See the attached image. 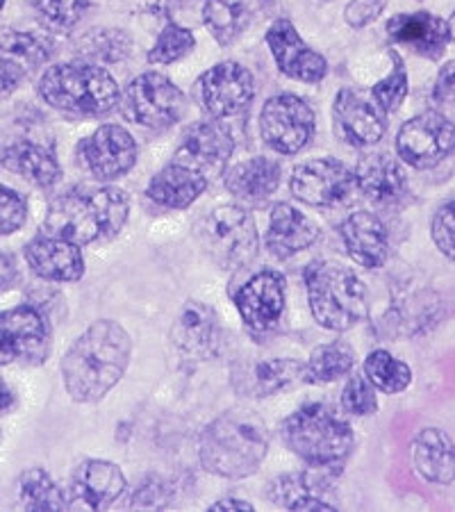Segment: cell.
Listing matches in <instances>:
<instances>
[{
    "label": "cell",
    "mask_w": 455,
    "mask_h": 512,
    "mask_svg": "<svg viewBox=\"0 0 455 512\" xmlns=\"http://www.w3.org/2000/svg\"><path fill=\"white\" fill-rule=\"evenodd\" d=\"M433 239L437 249L455 262V201L437 210L433 219Z\"/></svg>",
    "instance_id": "7bdbcfd3"
},
{
    "label": "cell",
    "mask_w": 455,
    "mask_h": 512,
    "mask_svg": "<svg viewBox=\"0 0 455 512\" xmlns=\"http://www.w3.org/2000/svg\"><path fill=\"white\" fill-rule=\"evenodd\" d=\"M344 246L364 269H380L390 258V233L371 212H353L339 226Z\"/></svg>",
    "instance_id": "603a6c76"
},
{
    "label": "cell",
    "mask_w": 455,
    "mask_h": 512,
    "mask_svg": "<svg viewBox=\"0 0 455 512\" xmlns=\"http://www.w3.org/2000/svg\"><path fill=\"white\" fill-rule=\"evenodd\" d=\"M12 403H14V396H12V392L7 390L3 381H0V412L10 410V408H12Z\"/></svg>",
    "instance_id": "f907efd6"
},
{
    "label": "cell",
    "mask_w": 455,
    "mask_h": 512,
    "mask_svg": "<svg viewBox=\"0 0 455 512\" xmlns=\"http://www.w3.org/2000/svg\"><path fill=\"white\" fill-rule=\"evenodd\" d=\"M198 242L205 253L226 271L246 267L260 251L258 228L251 212L239 205H219L198 221Z\"/></svg>",
    "instance_id": "52a82bcc"
},
{
    "label": "cell",
    "mask_w": 455,
    "mask_h": 512,
    "mask_svg": "<svg viewBox=\"0 0 455 512\" xmlns=\"http://www.w3.org/2000/svg\"><path fill=\"white\" fill-rule=\"evenodd\" d=\"M130 37L123 30H91L80 39L78 51L91 62H121L130 55Z\"/></svg>",
    "instance_id": "8d00e7d4"
},
{
    "label": "cell",
    "mask_w": 455,
    "mask_h": 512,
    "mask_svg": "<svg viewBox=\"0 0 455 512\" xmlns=\"http://www.w3.org/2000/svg\"><path fill=\"white\" fill-rule=\"evenodd\" d=\"M260 135L280 155L301 153L314 137L312 107L294 94L271 96L260 112Z\"/></svg>",
    "instance_id": "9c48e42d"
},
{
    "label": "cell",
    "mask_w": 455,
    "mask_h": 512,
    "mask_svg": "<svg viewBox=\"0 0 455 512\" xmlns=\"http://www.w3.org/2000/svg\"><path fill=\"white\" fill-rule=\"evenodd\" d=\"M355 367V353L346 342H328L314 349L310 360L305 362L303 383L326 385L337 378L349 376Z\"/></svg>",
    "instance_id": "d6a6232c"
},
{
    "label": "cell",
    "mask_w": 455,
    "mask_h": 512,
    "mask_svg": "<svg viewBox=\"0 0 455 512\" xmlns=\"http://www.w3.org/2000/svg\"><path fill=\"white\" fill-rule=\"evenodd\" d=\"M273 0H205L203 23L217 44L230 46L269 10Z\"/></svg>",
    "instance_id": "4316f807"
},
{
    "label": "cell",
    "mask_w": 455,
    "mask_h": 512,
    "mask_svg": "<svg viewBox=\"0 0 455 512\" xmlns=\"http://www.w3.org/2000/svg\"><path fill=\"white\" fill-rule=\"evenodd\" d=\"M289 189L299 201L314 208H335L358 192L355 171L333 158L308 160L294 169Z\"/></svg>",
    "instance_id": "4fadbf2b"
},
{
    "label": "cell",
    "mask_w": 455,
    "mask_h": 512,
    "mask_svg": "<svg viewBox=\"0 0 455 512\" xmlns=\"http://www.w3.org/2000/svg\"><path fill=\"white\" fill-rule=\"evenodd\" d=\"M455 148V123L442 112H421L396 135L399 158L412 169H430Z\"/></svg>",
    "instance_id": "8fae6325"
},
{
    "label": "cell",
    "mask_w": 455,
    "mask_h": 512,
    "mask_svg": "<svg viewBox=\"0 0 455 512\" xmlns=\"http://www.w3.org/2000/svg\"><path fill=\"white\" fill-rule=\"evenodd\" d=\"M171 494L167 492L160 481H148L144 483L132 497V506H137L139 510H164L169 506Z\"/></svg>",
    "instance_id": "f6af8a7d"
},
{
    "label": "cell",
    "mask_w": 455,
    "mask_h": 512,
    "mask_svg": "<svg viewBox=\"0 0 455 512\" xmlns=\"http://www.w3.org/2000/svg\"><path fill=\"white\" fill-rule=\"evenodd\" d=\"M0 164L37 187H53L62 178V167L53 148L35 139H16L0 151Z\"/></svg>",
    "instance_id": "83f0119b"
},
{
    "label": "cell",
    "mask_w": 455,
    "mask_h": 512,
    "mask_svg": "<svg viewBox=\"0 0 455 512\" xmlns=\"http://www.w3.org/2000/svg\"><path fill=\"white\" fill-rule=\"evenodd\" d=\"M342 408L353 417H369L378 412L374 383L364 374H353L342 392Z\"/></svg>",
    "instance_id": "60d3db41"
},
{
    "label": "cell",
    "mask_w": 455,
    "mask_h": 512,
    "mask_svg": "<svg viewBox=\"0 0 455 512\" xmlns=\"http://www.w3.org/2000/svg\"><path fill=\"white\" fill-rule=\"evenodd\" d=\"M333 474L321 472V469H312L303 474H287L276 478L269 485V499L276 506L294 512H308V510H337L335 503L324 499V492L330 490L333 483Z\"/></svg>",
    "instance_id": "d4e9b609"
},
{
    "label": "cell",
    "mask_w": 455,
    "mask_h": 512,
    "mask_svg": "<svg viewBox=\"0 0 455 512\" xmlns=\"http://www.w3.org/2000/svg\"><path fill=\"white\" fill-rule=\"evenodd\" d=\"M132 355L128 330L112 319L94 321L62 358L64 390L76 403L105 399L126 374Z\"/></svg>",
    "instance_id": "6da1fadb"
},
{
    "label": "cell",
    "mask_w": 455,
    "mask_h": 512,
    "mask_svg": "<svg viewBox=\"0 0 455 512\" xmlns=\"http://www.w3.org/2000/svg\"><path fill=\"white\" fill-rule=\"evenodd\" d=\"M321 228L310 217H305L301 210L292 208L289 203H278L271 210V221L264 235L269 253L278 260H287L292 255L301 253L317 242Z\"/></svg>",
    "instance_id": "cb8c5ba5"
},
{
    "label": "cell",
    "mask_w": 455,
    "mask_h": 512,
    "mask_svg": "<svg viewBox=\"0 0 455 512\" xmlns=\"http://www.w3.org/2000/svg\"><path fill=\"white\" fill-rule=\"evenodd\" d=\"M26 69L21 64H16L10 57L0 53V96L12 94L14 89H19V85L26 78Z\"/></svg>",
    "instance_id": "bcb514c9"
},
{
    "label": "cell",
    "mask_w": 455,
    "mask_h": 512,
    "mask_svg": "<svg viewBox=\"0 0 455 512\" xmlns=\"http://www.w3.org/2000/svg\"><path fill=\"white\" fill-rule=\"evenodd\" d=\"M280 178H283L280 164L271 158H264V155H258V158L235 164L226 173V189L239 201L262 203L276 192Z\"/></svg>",
    "instance_id": "4dcf8cb0"
},
{
    "label": "cell",
    "mask_w": 455,
    "mask_h": 512,
    "mask_svg": "<svg viewBox=\"0 0 455 512\" xmlns=\"http://www.w3.org/2000/svg\"><path fill=\"white\" fill-rule=\"evenodd\" d=\"M267 46L273 60H276L278 71L283 73V76L305 82V85H317V82L326 78V57L312 51V48L305 44L292 21H273L271 28L267 30Z\"/></svg>",
    "instance_id": "ac0fdd59"
},
{
    "label": "cell",
    "mask_w": 455,
    "mask_h": 512,
    "mask_svg": "<svg viewBox=\"0 0 455 512\" xmlns=\"http://www.w3.org/2000/svg\"><path fill=\"white\" fill-rule=\"evenodd\" d=\"M137 142L126 128L105 123L80 142V158L96 180H117L137 164Z\"/></svg>",
    "instance_id": "9a60e30c"
},
{
    "label": "cell",
    "mask_w": 455,
    "mask_h": 512,
    "mask_svg": "<svg viewBox=\"0 0 455 512\" xmlns=\"http://www.w3.org/2000/svg\"><path fill=\"white\" fill-rule=\"evenodd\" d=\"M235 151V139L219 119L198 121L180 139L173 160L203 173L205 178L221 176Z\"/></svg>",
    "instance_id": "5bb4252c"
},
{
    "label": "cell",
    "mask_w": 455,
    "mask_h": 512,
    "mask_svg": "<svg viewBox=\"0 0 455 512\" xmlns=\"http://www.w3.org/2000/svg\"><path fill=\"white\" fill-rule=\"evenodd\" d=\"M19 497L23 510L30 512H57L69 510L64 492L57 483L48 476L44 469H28L19 478Z\"/></svg>",
    "instance_id": "836d02e7"
},
{
    "label": "cell",
    "mask_w": 455,
    "mask_h": 512,
    "mask_svg": "<svg viewBox=\"0 0 455 512\" xmlns=\"http://www.w3.org/2000/svg\"><path fill=\"white\" fill-rule=\"evenodd\" d=\"M412 465L428 483L449 485L455 481V447L440 428H424L412 440Z\"/></svg>",
    "instance_id": "f546056e"
},
{
    "label": "cell",
    "mask_w": 455,
    "mask_h": 512,
    "mask_svg": "<svg viewBox=\"0 0 455 512\" xmlns=\"http://www.w3.org/2000/svg\"><path fill=\"white\" fill-rule=\"evenodd\" d=\"M210 510H212V512H235V510L253 512L255 508L251 506V503L242 501V499H221V501H217V503H212Z\"/></svg>",
    "instance_id": "c3c4849f"
},
{
    "label": "cell",
    "mask_w": 455,
    "mask_h": 512,
    "mask_svg": "<svg viewBox=\"0 0 455 512\" xmlns=\"http://www.w3.org/2000/svg\"><path fill=\"white\" fill-rule=\"evenodd\" d=\"M267 453V426L255 412L244 408L223 412L198 437V458L205 472L233 481L258 472Z\"/></svg>",
    "instance_id": "7a4b0ae2"
},
{
    "label": "cell",
    "mask_w": 455,
    "mask_h": 512,
    "mask_svg": "<svg viewBox=\"0 0 455 512\" xmlns=\"http://www.w3.org/2000/svg\"><path fill=\"white\" fill-rule=\"evenodd\" d=\"M130 214L128 194L117 187L71 189L48 205L44 230L48 235L85 246L119 235Z\"/></svg>",
    "instance_id": "3957f363"
},
{
    "label": "cell",
    "mask_w": 455,
    "mask_h": 512,
    "mask_svg": "<svg viewBox=\"0 0 455 512\" xmlns=\"http://www.w3.org/2000/svg\"><path fill=\"white\" fill-rule=\"evenodd\" d=\"M387 35L396 44H403L428 60H440L451 41L449 23L430 12L396 14L387 23Z\"/></svg>",
    "instance_id": "7402d4cb"
},
{
    "label": "cell",
    "mask_w": 455,
    "mask_h": 512,
    "mask_svg": "<svg viewBox=\"0 0 455 512\" xmlns=\"http://www.w3.org/2000/svg\"><path fill=\"white\" fill-rule=\"evenodd\" d=\"M185 105V94L157 71L137 76L121 94L123 117L151 130H162L178 123L185 114Z\"/></svg>",
    "instance_id": "ba28073f"
},
{
    "label": "cell",
    "mask_w": 455,
    "mask_h": 512,
    "mask_svg": "<svg viewBox=\"0 0 455 512\" xmlns=\"http://www.w3.org/2000/svg\"><path fill=\"white\" fill-rule=\"evenodd\" d=\"M305 362L294 358H273L260 360L244 371L242 378H237L239 390L255 399H267L278 392H285L289 387L303 383Z\"/></svg>",
    "instance_id": "1f68e13d"
},
{
    "label": "cell",
    "mask_w": 455,
    "mask_h": 512,
    "mask_svg": "<svg viewBox=\"0 0 455 512\" xmlns=\"http://www.w3.org/2000/svg\"><path fill=\"white\" fill-rule=\"evenodd\" d=\"M41 101L71 117L94 119L110 114L121 103V89L110 71L94 62L55 64L41 73Z\"/></svg>",
    "instance_id": "5b68a950"
},
{
    "label": "cell",
    "mask_w": 455,
    "mask_h": 512,
    "mask_svg": "<svg viewBox=\"0 0 455 512\" xmlns=\"http://www.w3.org/2000/svg\"><path fill=\"white\" fill-rule=\"evenodd\" d=\"M3 7H5V0H0V10H3Z\"/></svg>",
    "instance_id": "db71d44e"
},
{
    "label": "cell",
    "mask_w": 455,
    "mask_h": 512,
    "mask_svg": "<svg viewBox=\"0 0 455 512\" xmlns=\"http://www.w3.org/2000/svg\"><path fill=\"white\" fill-rule=\"evenodd\" d=\"M194 48H196L194 32L178 26V23H169V26L157 35L151 51H148V62L173 64L192 53Z\"/></svg>",
    "instance_id": "f35d334b"
},
{
    "label": "cell",
    "mask_w": 455,
    "mask_h": 512,
    "mask_svg": "<svg viewBox=\"0 0 455 512\" xmlns=\"http://www.w3.org/2000/svg\"><path fill=\"white\" fill-rule=\"evenodd\" d=\"M358 192L376 205L399 203L408 192V178L399 162L387 153L364 155L355 169Z\"/></svg>",
    "instance_id": "484cf974"
},
{
    "label": "cell",
    "mask_w": 455,
    "mask_h": 512,
    "mask_svg": "<svg viewBox=\"0 0 455 512\" xmlns=\"http://www.w3.org/2000/svg\"><path fill=\"white\" fill-rule=\"evenodd\" d=\"M364 376L374 383L376 390L385 394H399L408 390L412 383V369L394 358L390 351H374L367 355V362H364Z\"/></svg>",
    "instance_id": "e575fe53"
},
{
    "label": "cell",
    "mask_w": 455,
    "mask_h": 512,
    "mask_svg": "<svg viewBox=\"0 0 455 512\" xmlns=\"http://www.w3.org/2000/svg\"><path fill=\"white\" fill-rule=\"evenodd\" d=\"M51 353V326L44 312L16 305L0 312V367L26 362L41 365Z\"/></svg>",
    "instance_id": "30bf717a"
},
{
    "label": "cell",
    "mask_w": 455,
    "mask_h": 512,
    "mask_svg": "<svg viewBox=\"0 0 455 512\" xmlns=\"http://www.w3.org/2000/svg\"><path fill=\"white\" fill-rule=\"evenodd\" d=\"M408 87L410 85H408V71H405V64L401 60V55L392 51L390 76L371 87V96H374V101L380 110L385 114H392L403 105L405 96H408Z\"/></svg>",
    "instance_id": "ab89813d"
},
{
    "label": "cell",
    "mask_w": 455,
    "mask_h": 512,
    "mask_svg": "<svg viewBox=\"0 0 455 512\" xmlns=\"http://www.w3.org/2000/svg\"><path fill=\"white\" fill-rule=\"evenodd\" d=\"M285 287V276L273 269L258 271L239 287L233 301L253 333H269L278 326L285 312Z\"/></svg>",
    "instance_id": "e0dca14e"
},
{
    "label": "cell",
    "mask_w": 455,
    "mask_h": 512,
    "mask_svg": "<svg viewBox=\"0 0 455 512\" xmlns=\"http://www.w3.org/2000/svg\"><path fill=\"white\" fill-rule=\"evenodd\" d=\"M171 337L178 351L185 353L187 358L210 360L223 346L221 319L212 305L187 301L178 312L176 324L171 328Z\"/></svg>",
    "instance_id": "d6986e66"
},
{
    "label": "cell",
    "mask_w": 455,
    "mask_h": 512,
    "mask_svg": "<svg viewBox=\"0 0 455 512\" xmlns=\"http://www.w3.org/2000/svg\"><path fill=\"white\" fill-rule=\"evenodd\" d=\"M198 98L210 119H235L248 112L255 98V80L246 66L221 62L198 80Z\"/></svg>",
    "instance_id": "7c38bea8"
},
{
    "label": "cell",
    "mask_w": 455,
    "mask_h": 512,
    "mask_svg": "<svg viewBox=\"0 0 455 512\" xmlns=\"http://www.w3.org/2000/svg\"><path fill=\"white\" fill-rule=\"evenodd\" d=\"M285 447L305 465L333 476L342 474L355 447L353 428L324 403H305L280 426Z\"/></svg>",
    "instance_id": "277c9868"
},
{
    "label": "cell",
    "mask_w": 455,
    "mask_h": 512,
    "mask_svg": "<svg viewBox=\"0 0 455 512\" xmlns=\"http://www.w3.org/2000/svg\"><path fill=\"white\" fill-rule=\"evenodd\" d=\"M0 53L10 57L23 69H39L46 64L48 57L53 53L51 41L35 32H21V30H7L0 35Z\"/></svg>",
    "instance_id": "d590c367"
},
{
    "label": "cell",
    "mask_w": 455,
    "mask_h": 512,
    "mask_svg": "<svg viewBox=\"0 0 455 512\" xmlns=\"http://www.w3.org/2000/svg\"><path fill=\"white\" fill-rule=\"evenodd\" d=\"M208 183L210 180L203 173L173 160L160 173H155L146 187V196L164 210H185L208 189Z\"/></svg>",
    "instance_id": "f1b7e54d"
},
{
    "label": "cell",
    "mask_w": 455,
    "mask_h": 512,
    "mask_svg": "<svg viewBox=\"0 0 455 512\" xmlns=\"http://www.w3.org/2000/svg\"><path fill=\"white\" fill-rule=\"evenodd\" d=\"M171 3H176V5H192V3H196V0H171Z\"/></svg>",
    "instance_id": "f5cc1de1"
},
{
    "label": "cell",
    "mask_w": 455,
    "mask_h": 512,
    "mask_svg": "<svg viewBox=\"0 0 455 512\" xmlns=\"http://www.w3.org/2000/svg\"><path fill=\"white\" fill-rule=\"evenodd\" d=\"M446 23H449V32H451V39H455V12H453V16H451V19H449V21H446Z\"/></svg>",
    "instance_id": "816d5d0a"
},
{
    "label": "cell",
    "mask_w": 455,
    "mask_h": 512,
    "mask_svg": "<svg viewBox=\"0 0 455 512\" xmlns=\"http://www.w3.org/2000/svg\"><path fill=\"white\" fill-rule=\"evenodd\" d=\"M387 7V0H351L344 10V19L351 28H367Z\"/></svg>",
    "instance_id": "ee69618b"
},
{
    "label": "cell",
    "mask_w": 455,
    "mask_h": 512,
    "mask_svg": "<svg viewBox=\"0 0 455 512\" xmlns=\"http://www.w3.org/2000/svg\"><path fill=\"white\" fill-rule=\"evenodd\" d=\"M89 10V0H35L41 26L51 32H69Z\"/></svg>",
    "instance_id": "74e56055"
},
{
    "label": "cell",
    "mask_w": 455,
    "mask_h": 512,
    "mask_svg": "<svg viewBox=\"0 0 455 512\" xmlns=\"http://www.w3.org/2000/svg\"><path fill=\"white\" fill-rule=\"evenodd\" d=\"M28 219V203L19 192L0 183V235L21 230Z\"/></svg>",
    "instance_id": "b9f144b4"
},
{
    "label": "cell",
    "mask_w": 455,
    "mask_h": 512,
    "mask_svg": "<svg viewBox=\"0 0 455 512\" xmlns=\"http://www.w3.org/2000/svg\"><path fill=\"white\" fill-rule=\"evenodd\" d=\"M14 278H16V264H14V260L0 253V289L7 287L10 283H14Z\"/></svg>",
    "instance_id": "681fc988"
},
{
    "label": "cell",
    "mask_w": 455,
    "mask_h": 512,
    "mask_svg": "<svg viewBox=\"0 0 455 512\" xmlns=\"http://www.w3.org/2000/svg\"><path fill=\"white\" fill-rule=\"evenodd\" d=\"M335 132L346 144L367 148L378 144L387 130V114L376 105L374 96L358 89H342L333 103Z\"/></svg>",
    "instance_id": "2e32d148"
},
{
    "label": "cell",
    "mask_w": 455,
    "mask_h": 512,
    "mask_svg": "<svg viewBox=\"0 0 455 512\" xmlns=\"http://www.w3.org/2000/svg\"><path fill=\"white\" fill-rule=\"evenodd\" d=\"M435 101L444 107H455V60L440 71L435 82Z\"/></svg>",
    "instance_id": "7dc6e473"
},
{
    "label": "cell",
    "mask_w": 455,
    "mask_h": 512,
    "mask_svg": "<svg viewBox=\"0 0 455 512\" xmlns=\"http://www.w3.org/2000/svg\"><path fill=\"white\" fill-rule=\"evenodd\" d=\"M26 262L39 278L76 283L85 276V258L78 244L55 235H39L26 246Z\"/></svg>",
    "instance_id": "44dd1931"
},
{
    "label": "cell",
    "mask_w": 455,
    "mask_h": 512,
    "mask_svg": "<svg viewBox=\"0 0 455 512\" xmlns=\"http://www.w3.org/2000/svg\"><path fill=\"white\" fill-rule=\"evenodd\" d=\"M303 278L308 287L312 317L319 326L344 333L367 319V287L346 264L333 260L312 262Z\"/></svg>",
    "instance_id": "8992f818"
},
{
    "label": "cell",
    "mask_w": 455,
    "mask_h": 512,
    "mask_svg": "<svg viewBox=\"0 0 455 512\" xmlns=\"http://www.w3.org/2000/svg\"><path fill=\"white\" fill-rule=\"evenodd\" d=\"M126 476L121 467L107 460H85L73 472L69 506L85 510H107L126 492Z\"/></svg>",
    "instance_id": "ffe728a7"
}]
</instances>
